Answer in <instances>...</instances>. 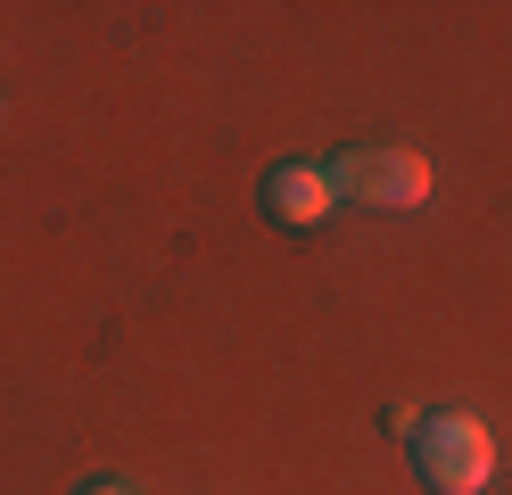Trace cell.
<instances>
[{
    "instance_id": "277c9868",
    "label": "cell",
    "mask_w": 512,
    "mask_h": 495,
    "mask_svg": "<svg viewBox=\"0 0 512 495\" xmlns=\"http://www.w3.org/2000/svg\"><path fill=\"white\" fill-rule=\"evenodd\" d=\"M75 495H133L124 479H91V487H75Z\"/></svg>"
},
{
    "instance_id": "7a4b0ae2",
    "label": "cell",
    "mask_w": 512,
    "mask_h": 495,
    "mask_svg": "<svg viewBox=\"0 0 512 495\" xmlns=\"http://www.w3.org/2000/svg\"><path fill=\"white\" fill-rule=\"evenodd\" d=\"M331 182H339V198H356L372 215H413L430 198V157L405 141H364V149L331 157Z\"/></svg>"
},
{
    "instance_id": "3957f363",
    "label": "cell",
    "mask_w": 512,
    "mask_h": 495,
    "mask_svg": "<svg viewBox=\"0 0 512 495\" xmlns=\"http://www.w3.org/2000/svg\"><path fill=\"white\" fill-rule=\"evenodd\" d=\"M339 207V182H331V165H314V157H281L273 174H265V215L281 231H323Z\"/></svg>"
},
{
    "instance_id": "6da1fadb",
    "label": "cell",
    "mask_w": 512,
    "mask_h": 495,
    "mask_svg": "<svg viewBox=\"0 0 512 495\" xmlns=\"http://www.w3.org/2000/svg\"><path fill=\"white\" fill-rule=\"evenodd\" d=\"M413 471H422L430 495H488L496 479V438L479 413H422L413 421Z\"/></svg>"
}]
</instances>
